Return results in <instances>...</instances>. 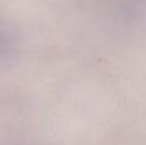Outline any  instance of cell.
I'll return each mask as SVG.
<instances>
[{"label": "cell", "mask_w": 146, "mask_h": 145, "mask_svg": "<svg viewBox=\"0 0 146 145\" xmlns=\"http://www.w3.org/2000/svg\"><path fill=\"white\" fill-rule=\"evenodd\" d=\"M12 44L13 40L10 33L7 28L0 26V61L9 54V51L12 50Z\"/></svg>", "instance_id": "1"}]
</instances>
